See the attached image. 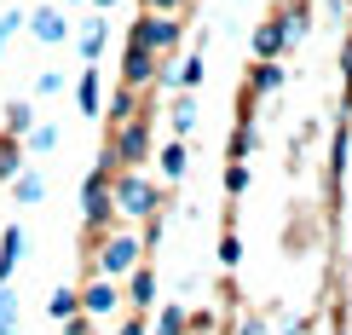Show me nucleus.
I'll list each match as a JSON object with an SVG mask.
<instances>
[{"instance_id": "obj_19", "label": "nucleus", "mask_w": 352, "mask_h": 335, "mask_svg": "<svg viewBox=\"0 0 352 335\" xmlns=\"http://www.w3.org/2000/svg\"><path fill=\"white\" fill-rule=\"evenodd\" d=\"M133 110H139V98H133V87L122 81V87H116V93H110V122H127V116H133Z\"/></svg>"}, {"instance_id": "obj_12", "label": "nucleus", "mask_w": 352, "mask_h": 335, "mask_svg": "<svg viewBox=\"0 0 352 335\" xmlns=\"http://www.w3.org/2000/svg\"><path fill=\"white\" fill-rule=\"evenodd\" d=\"M156 81H173V87H185V93H197V87H202V52L185 58V64H173V76H168V69H156Z\"/></svg>"}, {"instance_id": "obj_10", "label": "nucleus", "mask_w": 352, "mask_h": 335, "mask_svg": "<svg viewBox=\"0 0 352 335\" xmlns=\"http://www.w3.org/2000/svg\"><path fill=\"white\" fill-rule=\"evenodd\" d=\"M23 249H29V237H23L18 226H6V231H0V283L12 278V266L23 260Z\"/></svg>"}, {"instance_id": "obj_31", "label": "nucleus", "mask_w": 352, "mask_h": 335, "mask_svg": "<svg viewBox=\"0 0 352 335\" xmlns=\"http://www.w3.org/2000/svg\"><path fill=\"white\" fill-rule=\"evenodd\" d=\"M237 335H272V329L260 324V318H243V329H237Z\"/></svg>"}, {"instance_id": "obj_17", "label": "nucleus", "mask_w": 352, "mask_h": 335, "mask_svg": "<svg viewBox=\"0 0 352 335\" xmlns=\"http://www.w3.org/2000/svg\"><path fill=\"white\" fill-rule=\"evenodd\" d=\"M76 98H81V116H98V69H93V64L81 69V87H76Z\"/></svg>"}, {"instance_id": "obj_1", "label": "nucleus", "mask_w": 352, "mask_h": 335, "mask_svg": "<svg viewBox=\"0 0 352 335\" xmlns=\"http://www.w3.org/2000/svg\"><path fill=\"white\" fill-rule=\"evenodd\" d=\"M110 202L122 214H133V220H151L162 202H156V185L144 180L139 168H116V180H110Z\"/></svg>"}, {"instance_id": "obj_8", "label": "nucleus", "mask_w": 352, "mask_h": 335, "mask_svg": "<svg viewBox=\"0 0 352 335\" xmlns=\"http://www.w3.org/2000/svg\"><path fill=\"white\" fill-rule=\"evenodd\" d=\"M76 295H81V312H93V318H104L116 301H122V295H116V278H93L87 289H76Z\"/></svg>"}, {"instance_id": "obj_11", "label": "nucleus", "mask_w": 352, "mask_h": 335, "mask_svg": "<svg viewBox=\"0 0 352 335\" xmlns=\"http://www.w3.org/2000/svg\"><path fill=\"white\" fill-rule=\"evenodd\" d=\"M289 47V35H283V18H272V23H260L254 29V58H277Z\"/></svg>"}, {"instance_id": "obj_4", "label": "nucleus", "mask_w": 352, "mask_h": 335, "mask_svg": "<svg viewBox=\"0 0 352 335\" xmlns=\"http://www.w3.org/2000/svg\"><path fill=\"white\" fill-rule=\"evenodd\" d=\"M81 214H87V226H93V231L110 226V214H116V202H110V162H98L93 173H87V185H81Z\"/></svg>"}, {"instance_id": "obj_28", "label": "nucleus", "mask_w": 352, "mask_h": 335, "mask_svg": "<svg viewBox=\"0 0 352 335\" xmlns=\"http://www.w3.org/2000/svg\"><path fill=\"white\" fill-rule=\"evenodd\" d=\"M18 23H23V12H18V6H12V12H6V18H0V52H6V41H12V35H18Z\"/></svg>"}, {"instance_id": "obj_22", "label": "nucleus", "mask_w": 352, "mask_h": 335, "mask_svg": "<svg viewBox=\"0 0 352 335\" xmlns=\"http://www.w3.org/2000/svg\"><path fill=\"white\" fill-rule=\"evenodd\" d=\"M185 307H162V318H156V335H185Z\"/></svg>"}, {"instance_id": "obj_14", "label": "nucleus", "mask_w": 352, "mask_h": 335, "mask_svg": "<svg viewBox=\"0 0 352 335\" xmlns=\"http://www.w3.org/2000/svg\"><path fill=\"white\" fill-rule=\"evenodd\" d=\"M127 301H133V307H156V272L133 266V283H127Z\"/></svg>"}, {"instance_id": "obj_35", "label": "nucleus", "mask_w": 352, "mask_h": 335, "mask_svg": "<svg viewBox=\"0 0 352 335\" xmlns=\"http://www.w3.org/2000/svg\"><path fill=\"white\" fill-rule=\"evenodd\" d=\"M122 335H144V324H139V318H127V324H122Z\"/></svg>"}, {"instance_id": "obj_3", "label": "nucleus", "mask_w": 352, "mask_h": 335, "mask_svg": "<svg viewBox=\"0 0 352 335\" xmlns=\"http://www.w3.org/2000/svg\"><path fill=\"white\" fill-rule=\"evenodd\" d=\"M179 35H185V23H173L168 12H144V18L127 29V41H133V47H151V52H173Z\"/></svg>"}, {"instance_id": "obj_27", "label": "nucleus", "mask_w": 352, "mask_h": 335, "mask_svg": "<svg viewBox=\"0 0 352 335\" xmlns=\"http://www.w3.org/2000/svg\"><path fill=\"white\" fill-rule=\"evenodd\" d=\"M254 144H260V133H254V127H237V133H231V156H248V151H254Z\"/></svg>"}, {"instance_id": "obj_34", "label": "nucleus", "mask_w": 352, "mask_h": 335, "mask_svg": "<svg viewBox=\"0 0 352 335\" xmlns=\"http://www.w3.org/2000/svg\"><path fill=\"white\" fill-rule=\"evenodd\" d=\"M151 12H179V0H144Z\"/></svg>"}, {"instance_id": "obj_29", "label": "nucleus", "mask_w": 352, "mask_h": 335, "mask_svg": "<svg viewBox=\"0 0 352 335\" xmlns=\"http://www.w3.org/2000/svg\"><path fill=\"white\" fill-rule=\"evenodd\" d=\"M12 307H18V301H12V289H0V335H12Z\"/></svg>"}, {"instance_id": "obj_33", "label": "nucleus", "mask_w": 352, "mask_h": 335, "mask_svg": "<svg viewBox=\"0 0 352 335\" xmlns=\"http://www.w3.org/2000/svg\"><path fill=\"white\" fill-rule=\"evenodd\" d=\"M64 324H69V335H93V329H87V318L76 312V318H64Z\"/></svg>"}, {"instance_id": "obj_9", "label": "nucleus", "mask_w": 352, "mask_h": 335, "mask_svg": "<svg viewBox=\"0 0 352 335\" xmlns=\"http://www.w3.org/2000/svg\"><path fill=\"white\" fill-rule=\"evenodd\" d=\"M283 87V64L277 58H254V76H248V98H266Z\"/></svg>"}, {"instance_id": "obj_13", "label": "nucleus", "mask_w": 352, "mask_h": 335, "mask_svg": "<svg viewBox=\"0 0 352 335\" xmlns=\"http://www.w3.org/2000/svg\"><path fill=\"white\" fill-rule=\"evenodd\" d=\"M12 197H18V202H41V197H47V180H41L35 168L12 173Z\"/></svg>"}, {"instance_id": "obj_2", "label": "nucleus", "mask_w": 352, "mask_h": 335, "mask_svg": "<svg viewBox=\"0 0 352 335\" xmlns=\"http://www.w3.org/2000/svg\"><path fill=\"white\" fill-rule=\"evenodd\" d=\"M104 156H110L116 168H139L144 156H151V127H144L139 116L116 122V144H104Z\"/></svg>"}, {"instance_id": "obj_24", "label": "nucleus", "mask_w": 352, "mask_h": 335, "mask_svg": "<svg viewBox=\"0 0 352 335\" xmlns=\"http://www.w3.org/2000/svg\"><path fill=\"white\" fill-rule=\"evenodd\" d=\"M219 266H243V237H237V231L219 237Z\"/></svg>"}, {"instance_id": "obj_30", "label": "nucleus", "mask_w": 352, "mask_h": 335, "mask_svg": "<svg viewBox=\"0 0 352 335\" xmlns=\"http://www.w3.org/2000/svg\"><path fill=\"white\" fill-rule=\"evenodd\" d=\"M58 87H64V76H58V69H41V81H35V93H58Z\"/></svg>"}, {"instance_id": "obj_38", "label": "nucleus", "mask_w": 352, "mask_h": 335, "mask_svg": "<svg viewBox=\"0 0 352 335\" xmlns=\"http://www.w3.org/2000/svg\"><path fill=\"white\" fill-rule=\"evenodd\" d=\"M64 6H69V0H64Z\"/></svg>"}, {"instance_id": "obj_32", "label": "nucleus", "mask_w": 352, "mask_h": 335, "mask_svg": "<svg viewBox=\"0 0 352 335\" xmlns=\"http://www.w3.org/2000/svg\"><path fill=\"white\" fill-rule=\"evenodd\" d=\"M341 76H346V93H352V41H346V52H341Z\"/></svg>"}, {"instance_id": "obj_7", "label": "nucleus", "mask_w": 352, "mask_h": 335, "mask_svg": "<svg viewBox=\"0 0 352 335\" xmlns=\"http://www.w3.org/2000/svg\"><path fill=\"white\" fill-rule=\"evenodd\" d=\"M122 81H127V87H144V81H156V52H151V47H133V41H127Z\"/></svg>"}, {"instance_id": "obj_16", "label": "nucleus", "mask_w": 352, "mask_h": 335, "mask_svg": "<svg viewBox=\"0 0 352 335\" xmlns=\"http://www.w3.org/2000/svg\"><path fill=\"white\" fill-rule=\"evenodd\" d=\"M168 116H173V133L185 139L190 127H197V98H190V93H179V98H173V110H168Z\"/></svg>"}, {"instance_id": "obj_6", "label": "nucleus", "mask_w": 352, "mask_h": 335, "mask_svg": "<svg viewBox=\"0 0 352 335\" xmlns=\"http://www.w3.org/2000/svg\"><path fill=\"white\" fill-rule=\"evenodd\" d=\"M23 23L35 29V41H47V47H58V41L69 35V18H64V6H41V12H29Z\"/></svg>"}, {"instance_id": "obj_21", "label": "nucleus", "mask_w": 352, "mask_h": 335, "mask_svg": "<svg viewBox=\"0 0 352 335\" xmlns=\"http://www.w3.org/2000/svg\"><path fill=\"white\" fill-rule=\"evenodd\" d=\"M98 52H104V23H87V29H81V58L93 64Z\"/></svg>"}, {"instance_id": "obj_36", "label": "nucleus", "mask_w": 352, "mask_h": 335, "mask_svg": "<svg viewBox=\"0 0 352 335\" xmlns=\"http://www.w3.org/2000/svg\"><path fill=\"white\" fill-rule=\"evenodd\" d=\"M98 6H116V0H98Z\"/></svg>"}, {"instance_id": "obj_25", "label": "nucleus", "mask_w": 352, "mask_h": 335, "mask_svg": "<svg viewBox=\"0 0 352 335\" xmlns=\"http://www.w3.org/2000/svg\"><path fill=\"white\" fill-rule=\"evenodd\" d=\"M23 139H29V151H35V156H47L52 144H58V127H29Z\"/></svg>"}, {"instance_id": "obj_23", "label": "nucleus", "mask_w": 352, "mask_h": 335, "mask_svg": "<svg viewBox=\"0 0 352 335\" xmlns=\"http://www.w3.org/2000/svg\"><path fill=\"white\" fill-rule=\"evenodd\" d=\"M226 191H231V197L248 191V162H243V156H231V168H226Z\"/></svg>"}, {"instance_id": "obj_26", "label": "nucleus", "mask_w": 352, "mask_h": 335, "mask_svg": "<svg viewBox=\"0 0 352 335\" xmlns=\"http://www.w3.org/2000/svg\"><path fill=\"white\" fill-rule=\"evenodd\" d=\"M185 173V144H168L162 151V180H179Z\"/></svg>"}, {"instance_id": "obj_20", "label": "nucleus", "mask_w": 352, "mask_h": 335, "mask_svg": "<svg viewBox=\"0 0 352 335\" xmlns=\"http://www.w3.org/2000/svg\"><path fill=\"white\" fill-rule=\"evenodd\" d=\"M29 127H35V105H12V110H6V133H18V139H23Z\"/></svg>"}, {"instance_id": "obj_37", "label": "nucleus", "mask_w": 352, "mask_h": 335, "mask_svg": "<svg viewBox=\"0 0 352 335\" xmlns=\"http://www.w3.org/2000/svg\"><path fill=\"white\" fill-rule=\"evenodd\" d=\"M335 335H346V329H335Z\"/></svg>"}, {"instance_id": "obj_18", "label": "nucleus", "mask_w": 352, "mask_h": 335, "mask_svg": "<svg viewBox=\"0 0 352 335\" xmlns=\"http://www.w3.org/2000/svg\"><path fill=\"white\" fill-rule=\"evenodd\" d=\"M47 312L58 318V324H64V318H76V312H81V295H76V289H52V301H47Z\"/></svg>"}, {"instance_id": "obj_15", "label": "nucleus", "mask_w": 352, "mask_h": 335, "mask_svg": "<svg viewBox=\"0 0 352 335\" xmlns=\"http://www.w3.org/2000/svg\"><path fill=\"white\" fill-rule=\"evenodd\" d=\"M18 168H23V144H18V133H0V180H12Z\"/></svg>"}, {"instance_id": "obj_5", "label": "nucleus", "mask_w": 352, "mask_h": 335, "mask_svg": "<svg viewBox=\"0 0 352 335\" xmlns=\"http://www.w3.org/2000/svg\"><path fill=\"white\" fill-rule=\"evenodd\" d=\"M93 260H98V272H104V278H122V272L139 266V237H104Z\"/></svg>"}]
</instances>
